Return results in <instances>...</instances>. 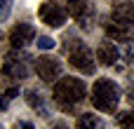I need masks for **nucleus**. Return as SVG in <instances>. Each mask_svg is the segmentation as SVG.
Wrapping results in <instances>:
<instances>
[{"label": "nucleus", "instance_id": "f257e3e1", "mask_svg": "<svg viewBox=\"0 0 134 129\" xmlns=\"http://www.w3.org/2000/svg\"><path fill=\"white\" fill-rule=\"evenodd\" d=\"M85 99V82L80 78H61L54 85V101L64 110H73Z\"/></svg>", "mask_w": 134, "mask_h": 129}, {"label": "nucleus", "instance_id": "f03ea898", "mask_svg": "<svg viewBox=\"0 0 134 129\" xmlns=\"http://www.w3.org/2000/svg\"><path fill=\"white\" fill-rule=\"evenodd\" d=\"M92 103L101 113H113L120 103V87L108 78H99L92 87Z\"/></svg>", "mask_w": 134, "mask_h": 129}, {"label": "nucleus", "instance_id": "7ed1b4c3", "mask_svg": "<svg viewBox=\"0 0 134 129\" xmlns=\"http://www.w3.org/2000/svg\"><path fill=\"white\" fill-rule=\"evenodd\" d=\"M68 63L75 68V71H80V73H85V75H94V54H92V49L90 47H85V45H75V49H71V54H68Z\"/></svg>", "mask_w": 134, "mask_h": 129}, {"label": "nucleus", "instance_id": "20e7f679", "mask_svg": "<svg viewBox=\"0 0 134 129\" xmlns=\"http://www.w3.org/2000/svg\"><path fill=\"white\" fill-rule=\"evenodd\" d=\"M38 14H40V19H42L47 26H52V28H59V26H64V24H66L68 9H64L59 2H52V0H47V2H42V5H40Z\"/></svg>", "mask_w": 134, "mask_h": 129}, {"label": "nucleus", "instance_id": "39448f33", "mask_svg": "<svg viewBox=\"0 0 134 129\" xmlns=\"http://www.w3.org/2000/svg\"><path fill=\"white\" fill-rule=\"evenodd\" d=\"M28 59H31L28 54H16V49L9 52V54L5 56L2 73H5L7 78H19V80H24V78L28 75V68H26V61H28Z\"/></svg>", "mask_w": 134, "mask_h": 129}, {"label": "nucleus", "instance_id": "423d86ee", "mask_svg": "<svg viewBox=\"0 0 134 129\" xmlns=\"http://www.w3.org/2000/svg\"><path fill=\"white\" fill-rule=\"evenodd\" d=\"M35 73L42 82H54L61 73V63H59V59H52V56H38L35 59Z\"/></svg>", "mask_w": 134, "mask_h": 129}, {"label": "nucleus", "instance_id": "0eeeda50", "mask_svg": "<svg viewBox=\"0 0 134 129\" xmlns=\"http://www.w3.org/2000/svg\"><path fill=\"white\" fill-rule=\"evenodd\" d=\"M33 40H35V28L31 24H16L9 31V45H12V49H24Z\"/></svg>", "mask_w": 134, "mask_h": 129}, {"label": "nucleus", "instance_id": "6e6552de", "mask_svg": "<svg viewBox=\"0 0 134 129\" xmlns=\"http://www.w3.org/2000/svg\"><path fill=\"white\" fill-rule=\"evenodd\" d=\"M97 59H99L104 66H113V63H118L120 52H118V47L113 45V40H104V42L97 47Z\"/></svg>", "mask_w": 134, "mask_h": 129}, {"label": "nucleus", "instance_id": "1a4fd4ad", "mask_svg": "<svg viewBox=\"0 0 134 129\" xmlns=\"http://www.w3.org/2000/svg\"><path fill=\"white\" fill-rule=\"evenodd\" d=\"M113 19L122 26H134V5L132 2H122V5H115L113 7Z\"/></svg>", "mask_w": 134, "mask_h": 129}, {"label": "nucleus", "instance_id": "9d476101", "mask_svg": "<svg viewBox=\"0 0 134 129\" xmlns=\"http://www.w3.org/2000/svg\"><path fill=\"white\" fill-rule=\"evenodd\" d=\"M106 35L113 38V40L130 42V40H132V28H130V26H122V24H118V21H113V24L106 26Z\"/></svg>", "mask_w": 134, "mask_h": 129}, {"label": "nucleus", "instance_id": "9b49d317", "mask_svg": "<svg viewBox=\"0 0 134 129\" xmlns=\"http://www.w3.org/2000/svg\"><path fill=\"white\" fill-rule=\"evenodd\" d=\"M68 2V14L71 16H75V19H82L85 16V12H87V7H90V0H66Z\"/></svg>", "mask_w": 134, "mask_h": 129}, {"label": "nucleus", "instance_id": "f8f14e48", "mask_svg": "<svg viewBox=\"0 0 134 129\" xmlns=\"http://www.w3.org/2000/svg\"><path fill=\"white\" fill-rule=\"evenodd\" d=\"M26 101H28V106H31L33 110H40V115H42V118L47 115V110H45V101H42V96H40L35 89L26 92Z\"/></svg>", "mask_w": 134, "mask_h": 129}, {"label": "nucleus", "instance_id": "ddd939ff", "mask_svg": "<svg viewBox=\"0 0 134 129\" xmlns=\"http://www.w3.org/2000/svg\"><path fill=\"white\" fill-rule=\"evenodd\" d=\"M97 127H99L97 115H92V113H82V115L78 118V129H97Z\"/></svg>", "mask_w": 134, "mask_h": 129}, {"label": "nucleus", "instance_id": "4468645a", "mask_svg": "<svg viewBox=\"0 0 134 129\" xmlns=\"http://www.w3.org/2000/svg\"><path fill=\"white\" fill-rule=\"evenodd\" d=\"M118 122L125 129H134V110H127V113H118Z\"/></svg>", "mask_w": 134, "mask_h": 129}, {"label": "nucleus", "instance_id": "2eb2a0df", "mask_svg": "<svg viewBox=\"0 0 134 129\" xmlns=\"http://www.w3.org/2000/svg\"><path fill=\"white\" fill-rule=\"evenodd\" d=\"M35 42H38V47H40V49H52V47L57 45V42H54L52 38H47V35H40Z\"/></svg>", "mask_w": 134, "mask_h": 129}, {"label": "nucleus", "instance_id": "dca6fc26", "mask_svg": "<svg viewBox=\"0 0 134 129\" xmlns=\"http://www.w3.org/2000/svg\"><path fill=\"white\" fill-rule=\"evenodd\" d=\"M0 5H2V9H0V19L5 21V19L9 16V9H12V0H2Z\"/></svg>", "mask_w": 134, "mask_h": 129}, {"label": "nucleus", "instance_id": "f3484780", "mask_svg": "<svg viewBox=\"0 0 134 129\" xmlns=\"http://www.w3.org/2000/svg\"><path fill=\"white\" fill-rule=\"evenodd\" d=\"M16 94H19V87H9V89L5 92V101H2V108H7V101H9V99H14Z\"/></svg>", "mask_w": 134, "mask_h": 129}, {"label": "nucleus", "instance_id": "a211bd4d", "mask_svg": "<svg viewBox=\"0 0 134 129\" xmlns=\"http://www.w3.org/2000/svg\"><path fill=\"white\" fill-rule=\"evenodd\" d=\"M19 129H35V127H33L31 122H21V127H19Z\"/></svg>", "mask_w": 134, "mask_h": 129}, {"label": "nucleus", "instance_id": "6ab92c4d", "mask_svg": "<svg viewBox=\"0 0 134 129\" xmlns=\"http://www.w3.org/2000/svg\"><path fill=\"white\" fill-rule=\"evenodd\" d=\"M130 103H134V89L130 92Z\"/></svg>", "mask_w": 134, "mask_h": 129}, {"label": "nucleus", "instance_id": "aec40b11", "mask_svg": "<svg viewBox=\"0 0 134 129\" xmlns=\"http://www.w3.org/2000/svg\"><path fill=\"white\" fill-rule=\"evenodd\" d=\"M52 129H66V127H64V125H57V127H52Z\"/></svg>", "mask_w": 134, "mask_h": 129}]
</instances>
